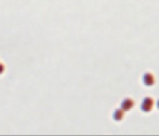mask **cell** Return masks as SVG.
Instances as JSON below:
<instances>
[{
	"label": "cell",
	"instance_id": "obj_1",
	"mask_svg": "<svg viewBox=\"0 0 159 136\" xmlns=\"http://www.w3.org/2000/svg\"><path fill=\"white\" fill-rule=\"evenodd\" d=\"M153 107H154V101H153V98L151 97H144V99L142 101V104H141V109L142 111L144 112H149L151 111L153 109Z\"/></svg>",
	"mask_w": 159,
	"mask_h": 136
},
{
	"label": "cell",
	"instance_id": "obj_2",
	"mask_svg": "<svg viewBox=\"0 0 159 136\" xmlns=\"http://www.w3.org/2000/svg\"><path fill=\"white\" fill-rule=\"evenodd\" d=\"M134 106V102L133 99L131 98H125L120 104V108L122 109L124 111H129L131 110Z\"/></svg>",
	"mask_w": 159,
	"mask_h": 136
},
{
	"label": "cell",
	"instance_id": "obj_4",
	"mask_svg": "<svg viewBox=\"0 0 159 136\" xmlns=\"http://www.w3.org/2000/svg\"><path fill=\"white\" fill-rule=\"evenodd\" d=\"M124 117H125V111L122 110V109H116V110L114 111V114H113V118L115 121L117 122H119L121 120L124 119Z\"/></svg>",
	"mask_w": 159,
	"mask_h": 136
},
{
	"label": "cell",
	"instance_id": "obj_3",
	"mask_svg": "<svg viewBox=\"0 0 159 136\" xmlns=\"http://www.w3.org/2000/svg\"><path fill=\"white\" fill-rule=\"evenodd\" d=\"M143 83L147 86H151L155 84V77L151 72H145L143 75Z\"/></svg>",
	"mask_w": 159,
	"mask_h": 136
},
{
	"label": "cell",
	"instance_id": "obj_5",
	"mask_svg": "<svg viewBox=\"0 0 159 136\" xmlns=\"http://www.w3.org/2000/svg\"><path fill=\"white\" fill-rule=\"evenodd\" d=\"M157 108H158V109H159V99H158V101H157Z\"/></svg>",
	"mask_w": 159,
	"mask_h": 136
}]
</instances>
